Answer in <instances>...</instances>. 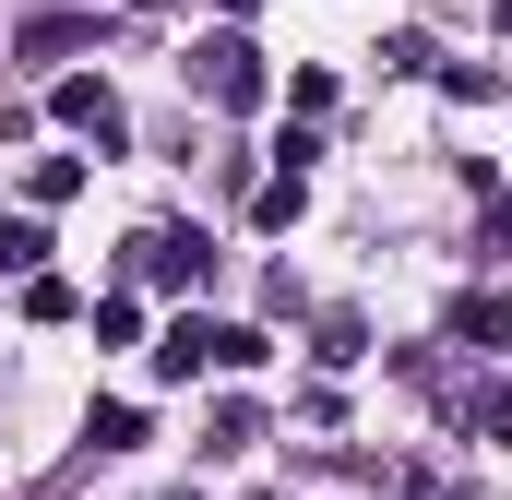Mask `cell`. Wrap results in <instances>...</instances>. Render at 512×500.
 <instances>
[{"mask_svg":"<svg viewBox=\"0 0 512 500\" xmlns=\"http://www.w3.org/2000/svg\"><path fill=\"white\" fill-rule=\"evenodd\" d=\"M203 96H215V108H251V96H262V72H251V48H239V36H215V48H203Z\"/></svg>","mask_w":512,"mask_h":500,"instance_id":"6da1fadb","label":"cell"},{"mask_svg":"<svg viewBox=\"0 0 512 500\" xmlns=\"http://www.w3.org/2000/svg\"><path fill=\"white\" fill-rule=\"evenodd\" d=\"M60 120H72V131H96V143H108V131H120V96H108V84H60Z\"/></svg>","mask_w":512,"mask_h":500,"instance_id":"7a4b0ae2","label":"cell"},{"mask_svg":"<svg viewBox=\"0 0 512 500\" xmlns=\"http://www.w3.org/2000/svg\"><path fill=\"white\" fill-rule=\"evenodd\" d=\"M203 358H215V322H179V334L155 346V370H167V381H191V370H203Z\"/></svg>","mask_w":512,"mask_h":500,"instance_id":"3957f363","label":"cell"},{"mask_svg":"<svg viewBox=\"0 0 512 500\" xmlns=\"http://www.w3.org/2000/svg\"><path fill=\"white\" fill-rule=\"evenodd\" d=\"M453 346H501V298H453Z\"/></svg>","mask_w":512,"mask_h":500,"instance_id":"277c9868","label":"cell"},{"mask_svg":"<svg viewBox=\"0 0 512 500\" xmlns=\"http://www.w3.org/2000/svg\"><path fill=\"white\" fill-rule=\"evenodd\" d=\"M36 250H48L36 227H0V274H36Z\"/></svg>","mask_w":512,"mask_h":500,"instance_id":"5b68a950","label":"cell"}]
</instances>
